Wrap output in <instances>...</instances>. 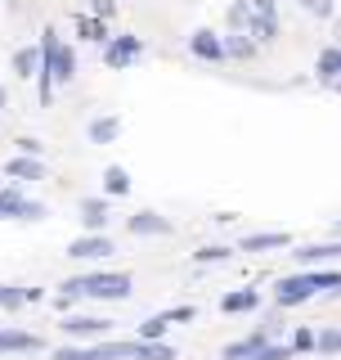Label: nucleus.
<instances>
[{"label": "nucleus", "mask_w": 341, "mask_h": 360, "mask_svg": "<svg viewBox=\"0 0 341 360\" xmlns=\"http://www.w3.org/2000/svg\"><path fill=\"white\" fill-rule=\"evenodd\" d=\"M63 297L81 302V297H95V302H126L131 297V275L126 270H90V275H72L59 284Z\"/></svg>", "instance_id": "obj_1"}, {"label": "nucleus", "mask_w": 341, "mask_h": 360, "mask_svg": "<svg viewBox=\"0 0 341 360\" xmlns=\"http://www.w3.org/2000/svg\"><path fill=\"white\" fill-rule=\"evenodd\" d=\"M59 329L72 338V342H99V338L112 333V320H104V315H63Z\"/></svg>", "instance_id": "obj_2"}, {"label": "nucleus", "mask_w": 341, "mask_h": 360, "mask_svg": "<svg viewBox=\"0 0 341 360\" xmlns=\"http://www.w3.org/2000/svg\"><path fill=\"white\" fill-rule=\"evenodd\" d=\"M314 292H319V288H314V275L301 270V275H288V279L274 284V302H279V307H301V302H310Z\"/></svg>", "instance_id": "obj_3"}, {"label": "nucleus", "mask_w": 341, "mask_h": 360, "mask_svg": "<svg viewBox=\"0 0 341 360\" xmlns=\"http://www.w3.org/2000/svg\"><path fill=\"white\" fill-rule=\"evenodd\" d=\"M41 221L45 217V207H41V202H32V198H22L18 194V180H14V185H9V189H0V221Z\"/></svg>", "instance_id": "obj_4"}, {"label": "nucleus", "mask_w": 341, "mask_h": 360, "mask_svg": "<svg viewBox=\"0 0 341 360\" xmlns=\"http://www.w3.org/2000/svg\"><path fill=\"white\" fill-rule=\"evenodd\" d=\"M108 252H117L112 239H108V234H95V230L67 243V257H72V262H99V257H108Z\"/></svg>", "instance_id": "obj_5"}, {"label": "nucleus", "mask_w": 341, "mask_h": 360, "mask_svg": "<svg viewBox=\"0 0 341 360\" xmlns=\"http://www.w3.org/2000/svg\"><path fill=\"white\" fill-rule=\"evenodd\" d=\"M189 54L202 59V63H225L229 59V54H225V37H215V32H207V27H198L189 37Z\"/></svg>", "instance_id": "obj_6"}, {"label": "nucleus", "mask_w": 341, "mask_h": 360, "mask_svg": "<svg viewBox=\"0 0 341 360\" xmlns=\"http://www.w3.org/2000/svg\"><path fill=\"white\" fill-rule=\"evenodd\" d=\"M140 54H144V41H140V37H112V41L104 45V63H108V68H131Z\"/></svg>", "instance_id": "obj_7"}, {"label": "nucleus", "mask_w": 341, "mask_h": 360, "mask_svg": "<svg viewBox=\"0 0 341 360\" xmlns=\"http://www.w3.org/2000/svg\"><path fill=\"white\" fill-rule=\"evenodd\" d=\"M297 266L301 270H314V266H323V262H341V239H328V243H310V248H297Z\"/></svg>", "instance_id": "obj_8"}, {"label": "nucleus", "mask_w": 341, "mask_h": 360, "mask_svg": "<svg viewBox=\"0 0 341 360\" xmlns=\"http://www.w3.org/2000/svg\"><path fill=\"white\" fill-rule=\"evenodd\" d=\"M126 230L140 234V239H153V234H170L175 225L166 217H157V212H135V217H126Z\"/></svg>", "instance_id": "obj_9"}, {"label": "nucleus", "mask_w": 341, "mask_h": 360, "mask_svg": "<svg viewBox=\"0 0 341 360\" xmlns=\"http://www.w3.org/2000/svg\"><path fill=\"white\" fill-rule=\"evenodd\" d=\"M314 77L323 86H337L341 82V45H323L319 59H314Z\"/></svg>", "instance_id": "obj_10"}, {"label": "nucleus", "mask_w": 341, "mask_h": 360, "mask_svg": "<svg viewBox=\"0 0 341 360\" xmlns=\"http://www.w3.org/2000/svg\"><path fill=\"white\" fill-rule=\"evenodd\" d=\"M292 234L288 230H269V234H247L243 243H238V252H279V248H288Z\"/></svg>", "instance_id": "obj_11"}, {"label": "nucleus", "mask_w": 341, "mask_h": 360, "mask_svg": "<svg viewBox=\"0 0 341 360\" xmlns=\"http://www.w3.org/2000/svg\"><path fill=\"white\" fill-rule=\"evenodd\" d=\"M256 50H260V41L252 32H229V37H225V54H229L234 63H252Z\"/></svg>", "instance_id": "obj_12"}, {"label": "nucleus", "mask_w": 341, "mask_h": 360, "mask_svg": "<svg viewBox=\"0 0 341 360\" xmlns=\"http://www.w3.org/2000/svg\"><path fill=\"white\" fill-rule=\"evenodd\" d=\"M5 176L18 180V185H22V180H45V162H41V158L18 153V158H9V162H5Z\"/></svg>", "instance_id": "obj_13"}, {"label": "nucleus", "mask_w": 341, "mask_h": 360, "mask_svg": "<svg viewBox=\"0 0 341 360\" xmlns=\"http://www.w3.org/2000/svg\"><path fill=\"white\" fill-rule=\"evenodd\" d=\"M260 307V292L256 288H234V292H225L220 297V311L225 315H247V311H256Z\"/></svg>", "instance_id": "obj_14"}, {"label": "nucleus", "mask_w": 341, "mask_h": 360, "mask_svg": "<svg viewBox=\"0 0 341 360\" xmlns=\"http://www.w3.org/2000/svg\"><path fill=\"white\" fill-rule=\"evenodd\" d=\"M76 37H81L86 45H108V22L99 14H76Z\"/></svg>", "instance_id": "obj_15"}, {"label": "nucleus", "mask_w": 341, "mask_h": 360, "mask_svg": "<svg viewBox=\"0 0 341 360\" xmlns=\"http://www.w3.org/2000/svg\"><path fill=\"white\" fill-rule=\"evenodd\" d=\"M5 352H41V338L36 333H22V329H0V356Z\"/></svg>", "instance_id": "obj_16"}, {"label": "nucleus", "mask_w": 341, "mask_h": 360, "mask_svg": "<svg viewBox=\"0 0 341 360\" xmlns=\"http://www.w3.org/2000/svg\"><path fill=\"white\" fill-rule=\"evenodd\" d=\"M265 342H269V338L256 329L252 338H243V342H229V347H225V352H220V360H256V352H260Z\"/></svg>", "instance_id": "obj_17"}, {"label": "nucleus", "mask_w": 341, "mask_h": 360, "mask_svg": "<svg viewBox=\"0 0 341 360\" xmlns=\"http://www.w3.org/2000/svg\"><path fill=\"white\" fill-rule=\"evenodd\" d=\"M81 221H86V230L104 234V225H108V194L104 198H86L81 202Z\"/></svg>", "instance_id": "obj_18"}, {"label": "nucleus", "mask_w": 341, "mask_h": 360, "mask_svg": "<svg viewBox=\"0 0 341 360\" xmlns=\"http://www.w3.org/2000/svg\"><path fill=\"white\" fill-rule=\"evenodd\" d=\"M41 45H27V50H14V77H22V82H27V77H36L41 72Z\"/></svg>", "instance_id": "obj_19"}, {"label": "nucleus", "mask_w": 341, "mask_h": 360, "mask_svg": "<svg viewBox=\"0 0 341 360\" xmlns=\"http://www.w3.org/2000/svg\"><path fill=\"white\" fill-rule=\"evenodd\" d=\"M117 135H121V117H108L104 112V117L90 122V144H112Z\"/></svg>", "instance_id": "obj_20"}, {"label": "nucleus", "mask_w": 341, "mask_h": 360, "mask_svg": "<svg viewBox=\"0 0 341 360\" xmlns=\"http://www.w3.org/2000/svg\"><path fill=\"white\" fill-rule=\"evenodd\" d=\"M104 194L108 198H126L131 194V172L126 167H108L104 172Z\"/></svg>", "instance_id": "obj_21"}, {"label": "nucleus", "mask_w": 341, "mask_h": 360, "mask_svg": "<svg viewBox=\"0 0 341 360\" xmlns=\"http://www.w3.org/2000/svg\"><path fill=\"white\" fill-rule=\"evenodd\" d=\"M225 27H229V32H247V27H252V0H234V5L225 9Z\"/></svg>", "instance_id": "obj_22"}, {"label": "nucleus", "mask_w": 341, "mask_h": 360, "mask_svg": "<svg viewBox=\"0 0 341 360\" xmlns=\"http://www.w3.org/2000/svg\"><path fill=\"white\" fill-rule=\"evenodd\" d=\"M234 252H238V248H229V243H207L202 252H193V262H198V266H215V262H229Z\"/></svg>", "instance_id": "obj_23"}, {"label": "nucleus", "mask_w": 341, "mask_h": 360, "mask_svg": "<svg viewBox=\"0 0 341 360\" xmlns=\"http://www.w3.org/2000/svg\"><path fill=\"white\" fill-rule=\"evenodd\" d=\"M166 329H170V320H166V311H162V315H149V320L140 324V338H144V342H162Z\"/></svg>", "instance_id": "obj_24"}, {"label": "nucleus", "mask_w": 341, "mask_h": 360, "mask_svg": "<svg viewBox=\"0 0 341 360\" xmlns=\"http://www.w3.org/2000/svg\"><path fill=\"white\" fill-rule=\"evenodd\" d=\"M247 32H252V37H256L260 45H269V41H274V37H279V18H265V14H252V27H247Z\"/></svg>", "instance_id": "obj_25"}, {"label": "nucleus", "mask_w": 341, "mask_h": 360, "mask_svg": "<svg viewBox=\"0 0 341 360\" xmlns=\"http://www.w3.org/2000/svg\"><path fill=\"white\" fill-rule=\"evenodd\" d=\"M297 5H301V9H305L310 18H319V22L337 18V0H297Z\"/></svg>", "instance_id": "obj_26"}, {"label": "nucleus", "mask_w": 341, "mask_h": 360, "mask_svg": "<svg viewBox=\"0 0 341 360\" xmlns=\"http://www.w3.org/2000/svg\"><path fill=\"white\" fill-rule=\"evenodd\" d=\"M54 360H99V347H90V342H81V347H59Z\"/></svg>", "instance_id": "obj_27"}, {"label": "nucleus", "mask_w": 341, "mask_h": 360, "mask_svg": "<svg viewBox=\"0 0 341 360\" xmlns=\"http://www.w3.org/2000/svg\"><path fill=\"white\" fill-rule=\"evenodd\" d=\"M314 352L337 356V352H341V329H323V333H319V342H314Z\"/></svg>", "instance_id": "obj_28"}, {"label": "nucleus", "mask_w": 341, "mask_h": 360, "mask_svg": "<svg viewBox=\"0 0 341 360\" xmlns=\"http://www.w3.org/2000/svg\"><path fill=\"white\" fill-rule=\"evenodd\" d=\"M22 302H27V288H9V284H0V307H5V311H18Z\"/></svg>", "instance_id": "obj_29"}, {"label": "nucleus", "mask_w": 341, "mask_h": 360, "mask_svg": "<svg viewBox=\"0 0 341 360\" xmlns=\"http://www.w3.org/2000/svg\"><path fill=\"white\" fill-rule=\"evenodd\" d=\"M314 342H319V333H310V329L292 333V352H314Z\"/></svg>", "instance_id": "obj_30"}, {"label": "nucleus", "mask_w": 341, "mask_h": 360, "mask_svg": "<svg viewBox=\"0 0 341 360\" xmlns=\"http://www.w3.org/2000/svg\"><path fill=\"white\" fill-rule=\"evenodd\" d=\"M288 356H292V347H279V342H265L256 352V360H288Z\"/></svg>", "instance_id": "obj_31"}, {"label": "nucleus", "mask_w": 341, "mask_h": 360, "mask_svg": "<svg viewBox=\"0 0 341 360\" xmlns=\"http://www.w3.org/2000/svg\"><path fill=\"white\" fill-rule=\"evenodd\" d=\"M90 14H99V18H112V14H117V0H90Z\"/></svg>", "instance_id": "obj_32"}, {"label": "nucleus", "mask_w": 341, "mask_h": 360, "mask_svg": "<svg viewBox=\"0 0 341 360\" xmlns=\"http://www.w3.org/2000/svg\"><path fill=\"white\" fill-rule=\"evenodd\" d=\"M41 149H45V144L32 140V135H22V140H18V153H27V158H41Z\"/></svg>", "instance_id": "obj_33"}, {"label": "nucleus", "mask_w": 341, "mask_h": 360, "mask_svg": "<svg viewBox=\"0 0 341 360\" xmlns=\"http://www.w3.org/2000/svg\"><path fill=\"white\" fill-rule=\"evenodd\" d=\"M252 14H265V18H279V5H274V0H252Z\"/></svg>", "instance_id": "obj_34"}, {"label": "nucleus", "mask_w": 341, "mask_h": 360, "mask_svg": "<svg viewBox=\"0 0 341 360\" xmlns=\"http://www.w3.org/2000/svg\"><path fill=\"white\" fill-rule=\"evenodd\" d=\"M193 315H198L193 307H175V311H166V320L170 324H185V320H193Z\"/></svg>", "instance_id": "obj_35"}, {"label": "nucleus", "mask_w": 341, "mask_h": 360, "mask_svg": "<svg viewBox=\"0 0 341 360\" xmlns=\"http://www.w3.org/2000/svg\"><path fill=\"white\" fill-rule=\"evenodd\" d=\"M5 104H9V90H5V86H0V108H5Z\"/></svg>", "instance_id": "obj_36"}, {"label": "nucleus", "mask_w": 341, "mask_h": 360, "mask_svg": "<svg viewBox=\"0 0 341 360\" xmlns=\"http://www.w3.org/2000/svg\"><path fill=\"white\" fill-rule=\"evenodd\" d=\"M337 234H341V221H337V225H333V239H337Z\"/></svg>", "instance_id": "obj_37"}, {"label": "nucleus", "mask_w": 341, "mask_h": 360, "mask_svg": "<svg viewBox=\"0 0 341 360\" xmlns=\"http://www.w3.org/2000/svg\"><path fill=\"white\" fill-rule=\"evenodd\" d=\"M337 41H341V18H337Z\"/></svg>", "instance_id": "obj_38"}, {"label": "nucleus", "mask_w": 341, "mask_h": 360, "mask_svg": "<svg viewBox=\"0 0 341 360\" xmlns=\"http://www.w3.org/2000/svg\"><path fill=\"white\" fill-rule=\"evenodd\" d=\"M337 95H341V82H337Z\"/></svg>", "instance_id": "obj_39"}]
</instances>
